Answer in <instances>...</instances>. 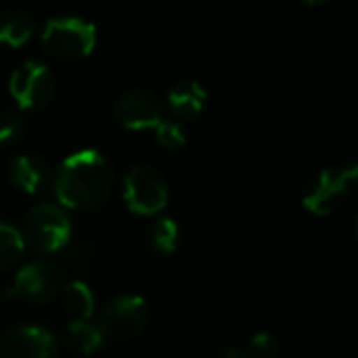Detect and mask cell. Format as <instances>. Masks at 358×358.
<instances>
[{
  "label": "cell",
  "mask_w": 358,
  "mask_h": 358,
  "mask_svg": "<svg viewBox=\"0 0 358 358\" xmlns=\"http://www.w3.org/2000/svg\"><path fill=\"white\" fill-rule=\"evenodd\" d=\"M113 170L107 157L94 149H82L69 155L57 176H52L55 195L63 208L94 210L111 191Z\"/></svg>",
  "instance_id": "1"
},
{
  "label": "cell",
  "mask_w": 358,
  "mask_h": 358,
  "mask_svg": "<svg viewBox=\"0 0 358 358\" xmlns=\"http://www.w3.org/2000/svg\"><path fill=\"white\" fill-rule=\"evenodd\" d=\"M96 44V29L82 17H55L42 27V46L57 61L88 57Z\"/></svg>",
  "instance_id": "2"
},
{
  "label": "cell",
  "mask_w": 358,
  "mask_h": 358,
  "mask_svg": "<svg viewBox=\"0 0 358 358\" xmlns=\"http://www.w3.org/2000/svg\"><path fill=\"white\" fill-rule=\"evenodd\" d=\"M23 241L40 254H55L71 241V220L61 206L38 203L23 220Z\"/></svg>",
  "instance_id": "3"
},
{
  "label": "cell",
  "mask_w": 358,
  "mask_h": 358,
  "mask_svg": "<svg viewBox=\"0 0 358 358\" xmlns=\"http://www.w3.org/2000/svg\"><path fill=\"white\" fill-rule=\"evenodd\" d=\"M61 268L50 260H34L17 271L13 281L2 289V296L8 300L40 306L52 302L61 294Z\"/></svg>",
  "instance_id": "4"
},
{
  "label": "cell",
  "mask_w": 358,
  "mask_h": 358,
  "mask_svg": "<svg viewBox=\"0 0 358 358\" xmlns=\"http://www.w3.org/2000/svg\"><path fill=\"white\" fill-rule=\"evenodd\" d=\"M357 174V164L323 170L306 187L304 197H302V206L315 216L334 214L348 199V195L355 187Z\"/></svg>",
  "instance_id": "5"
},
{
  "label": "cell",
  "mask_w": 358,
  "mask_h": 358,
  "mask_svg": "<svg viewBox=\"0 0 358 358\" xmlns=\"http://www.w3.org/2000/svg\"><path fill=\"white\" fill-rule=\"evenodd\" d=\"M124 201L132 214L155 216L168 206V185L151 166L136 164L124 176Z\"/></svg>",
  "instance_id": "6"
},
{
  "label": "cell",
  "mask_w": 358,
  "mask_h": 358,
  "mask_svg": "<svg viewBox=\"0 0 358 358\" xmlns=\"http://www.w3.org/2000/svg\"><path fill=\"white\" fill-rule=\"evenodd\" d=\"M96 323L107 338L132 340L149 323V304L141 296H115L101 306Z\"/></svg>",
  "instance_id": "7"
},
{
  "label": "cell",
  "mask_w": 358,
  "mask_h": 358,
  "mask_svg": "<svg viewBox=\"0 0 358 358\" xmlns=\"http://www.w3.org/2000/svg\"><path fill=\"white\" fill-rule=\"evenodd\" d=\"M57 82L52 71L38 61H23L8 80L10 96L23 109H42L50 103Z\"/></svg>",
  "instance_id": "8"
},
{
  "label": "cell",
  "mask_w": 358,
  "mask_h": 358,
  "mask_svg": "<svg viewBox=\"0 0 358 358\" xmlns=\"http://www.w3.org/2000/svg\"><path fill=\"white\" fill-rule=\"evenodd\" d=\"M0 358H59V342L42 325L17 323L0 338Z\"/></svg>",
  "instance_id": "9"
},
{
  "label": "cell",
  "mask_w": 358,
  "mask_h": 358,
  "mask_svg": "<svg viewBox=\"0 0 358 358\" xmlns=\"http://www.w3.org/2000/svg\"><path fill=\"white\" fill-rule=\"evenodd\" d=\"M115 117L128 130L155 128L164 120V107L159 99L149 90H128L115 103Z\"/></svg>",
  "instance_id": "10"
},
{
  "label": "cell",
  "mask_w": 358,
  "mask_h": 358,
  "mask_svg": "<svg viewBox=\"0 0 358 358\" xmlns=\"http://www.w3.org/2000/svg\"><path fill=\"white\" fill-rule=\"evenodd\" d=\"M8 178L19 191L27 195H36L42 193L52 182V170L40 155L21 153L10 159Z\"/></svg>",
  "instance_id": "11"
},
{
  "label": "cell",
  "mask_w": 358,
  "mask_h": 358,
  "mask_svg": "<svg viewBox=\"0 0 358 358\" xmlns=\"http://www.w3.org/2000/svg\"><path fill=\"white\" fill-rule=\"evenodd\" d=\"M208 101L206 88L195 82V80H185L178 82L170 92H168V105L178 117H197Z\"/></svg>",
  "instance_id": "12"
},
{
  "label": "cell",
  "mask_w": 358,
  "mask_h": 358,
  "mask_svg": "<svg viewBox=\"0 0 358 358\" xmlns=\"http://www.w3.org/2000/svg\"><path fill=\"white\" fill-rule=\"evenodd\" d=\"M107 336L92 319H71L67 325V342L80 357H92L105 346Z\"/></svg>",
  "instance_id": "13"
},
{
  "label": "cell",
  "mask_w": 358,
  "mask_h": 358,
  "mask_svg": "<svg viewBox=\"0 0 358 358\" xmlns=\"http://www.w3.org/2000/svg\"><path fill=\"white\" fill-rule=\"evenodd\" d=\"M59 296H61V304L65 313L71 319H92L96 306H94V296H92L90 285L76 279V281L65 283Z\"/></svg>",
  "instance_id": "14"
},
{
  "label": "cell",
  "mask_w": 358,
  "mask_h": 358,
  "mask_svg": "<svg viewBox=\"0 0 358 358\" xmlns=\"http://www.w3.org/2000/svg\"><path fill=\"white\" fill-rule=\"evenodd\" d=\"M34 34V21L21 10L0 13V44L17 48L23 46Z\"/></svg>",
  "instance_id": "15"
},
{
  "label": "cell",
  "mask_w": 358,
  "mask_h": 358,
  "mask_svg": "<svg viewBox=\"0 0 358 358\" xmlns=\"http://www.w3.org/2000/svg\"><path fill=\"white\" fill-rule=\"evenodd\" d=\"M147 245L151 252L159 254V256H168L172 252H176L178 241H180V231L178 224L172 218H157L149 224L147 229Z\"/></svg>",
  "instance_id": "16"
},
{
  "label": "cell",
  "mask_w": 358,
  "mask_h": 358,
  "mask_svg": "<svg viewBox=\"0 0 358 358\" xmlns=\"http://www.w3.org/2000/svg\"><path fill=\"white\" fill-rule=\"evenodd\" d=\"M25 252L23 235L6 222H0V273H8L19 264Z\"/></svg>",
  "instance_id": "17"
},
{
  "label": "cell",
  "mask_w": 358,
  "mask_h": 358,
  "mask_svg": "<svg viewBox=\"0 0 358 358\" xmlns=\"http://www.w3.org/2000/svg\"><path fill=\"white\" fill-rule=\"evenodd\" d=\"M69 264L82 277L96 275L99 268H101V254L90 241L71 243V248H69Z\"/></svg>",
  "instance_id": "18"
},
{
  "label": "cell",
  "mask_w": 358,
  "mask_h": 358,
  "mask_svg": "<svg viewBox=\"0 0 358 358\" xmlns=\"http://www.w3.org/2000/svg\"><path fill=\"white\" fill-rule=\"evenodd\" d=\"M25 134V122L15 109H0V147L19 141Z\"/></svg>",
  "instance_id": "19"
},
{
  "label": "cell",
  "mask_w": 358,
  "mask_h": 358,
  "mask_svg": "<svg viewBox=\"0 0 358 358\" xmlns=\"http://www.w3.org/2000/svg\"><path fill=\"white\" fill-rule=\"evenodd\" d=\"M155 138H157V143L164 149H170V151L182 149L187 145V132H185V128L178 122H166V120H162L155 126Z\"/></svg>",
  "instance_id": "20"
},
{
  "label": "cell",
  "mask_w": 358,
  "mask_h": 358,
  "mask_svg": "<svg viewBox=\"0 0 358 358\" xmlns=\"http://www.w3.org/2000/svg\"><path fill=\"white\" fill-rule=\"evenodd\" d=\"M245 355L250 358H277L279 355V342L271 334H256L248 342Z\"/></svg>",
  "instance_id": "21"
},
{
  "label": "cell",
  "mask_w": 358,
  "mask_h": 358,
  "mask_svg": "<svg viewBox=\"0 0 358 358\" xmlns=\"http://www.w3.org/2000/svg\"><path fill=\"white\" fill-rule=\"evenodd\" d=\"M212 358H250L245 355V350L241 348H235V346H224L220 350H216V355Z\"/></svg>",
  "instance_id": "22"
},
{
  "label": "cell",
  "mask_w": 358,
  "mask_h": 358,
  "mask_svg": "<svg viewBox=\"0 0 358 358\" xmlns=\"http://www.w3.org/2000/svg\"><path fill=\"white\" fill-rule=\"evenodd\" d=\"M302 2H306V4H313V6H317V4H325V2H329V0H302Z\"/></svg>",
  "instance_id": "23"
}]
</instances>
